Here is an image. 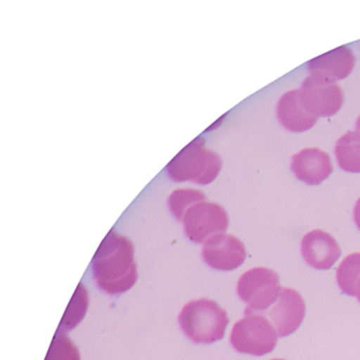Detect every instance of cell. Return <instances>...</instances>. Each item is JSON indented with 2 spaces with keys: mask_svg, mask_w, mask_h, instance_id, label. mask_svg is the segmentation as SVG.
<instances>
[{
  "mask_svg": "<svg viewBox=\"0 0 360 360\" xmlns=\"http://www.w3.org/2000/svg\"><path fill=\"white\" fill-rule=\"evenodd\" d=\"M92 271L104 292L117 295L129 290L138 280L132 242L111 229L92 259Z\"/></svg>",
  "mask_w": 360,
  "mask_h": 360,
  "instance_id": "obj_1",
  "label": "cell"
},
{
  "mask_svg": "<svg viewBox=\"0 0 360 360\" xmlns=\"http://www.w3.org/2000/svg\"><path fill=\"white\" fill-rule=\"evenodd\" d=\"M179 323L193 342L210 345L223 339L229 318L216 301L201 298L184 305L179 315Z\"/></svg>",
  "mask_w": 360,
  "mask_h": 360,
  "instance_id": "obj_2",
  "label": "cell"
},
{
  "mask_svg": "<svg viewBox=\"0 0 360 360\" xmlns=\"http://www.w3.org/2000/svg\"><path fill=\"white\" fill-rule=\"evenodd\" d=\"M222 159L218 153L206 148L204 140L197 138L180 151L167 165L170 178L176 182L206 185L218 176Z\"/></svg>",
  "mask_w": 360,
  "mask_h": 360,
  "instance_id": "obj_3",
  "label": "cell"
},
{
  "mask_svg": "<svg viewBox=\"0 0 360 360\" xmlns=\"http://www.w3.org/2000/svg\"><path fill=\"white\" fill-rule=\"evenodd\" d=\"M243 319L236 322L231 333V343L239 353L264 356L275 349L278 334L273 324L262 314L245 309Z\"/></svg>",
  "mask_w": 360,
  "mask_h": 360,
  "instance_id": "obj_4",
  "label": "cell"
},
{
  "mask_svg": "<svg viewBox=\"0 0 360 360\" xmlns=\"http://www.w3.org/2000/svg\"><path fill=\"white\" fill-rule=\"evenodd\" d=\"M280 278L273 269L255 267L239 278L238 296L248 304L246 309L264 311L279 298L281 294Z\"/></svg>",
  "mask_w": 360,
  "mask_h": 360,
  "instance_id": "obj_5",
  "label": "cell"
},
{
  "mask_svg": "<svg viewBox=\"0 0 360 360\" xmlns=\"http://www.w3.org/2000/svg\"><path fill=\"white\" fill-rule=\"evenodd\" d=\"M185 233L191 241L204 244L212 236L229 229L226 210L217 203L200 202L191 206L183 217Z\"/></svg>",
  "mask_w": 360,
  "mask_h": 360,
  "instance_id": "obj_6",
  "label": "cell"
},
{
  "mask_svg": "<svg viewBox=\"0 0 360 360\" xmlns=\"http://www.w3.org/2000/svg\"><path fill=\"white\" fill-rule=\"evenodd\" d=\"M300 98L309 113L315 117H333L342 107V90L337 84L326 83L307 77L302 83Z\"/></svg>",
  "mask_w": 360,
  "mask_h": 360,
  "instance_id": "obj_7",
  "label": "cell"
},
{
  "mask_svg": "<svg viewBox=\"0 0 360 360\" xmlns=\"http://www.w3.org/2000/svg\"><path fill=\"white\" fill-rule=\"evenodd\" d=\"M202 256L212 269L229 271L241 266L248 255L237 237L223 233L212 236L204 243Z\"/></svg>",
  "mask_w": 360,
  "mask_h": 360,
  "instance_id": "obj_8",
  "label": "cell"
},
{
  "mask_svg": "<svg viewBox=\"0 0 360 360\" xmlns=\"http://www.w3.org/2000/svg\"><path fill=\"white\" fill-rule=\"evenodd\" d=\"M305 302L297 290L284 288L275 305L267 311L278 337L290 336L296 332L305 317Z\"/></svg>",
  "mask_w": 360,
  "mask_h": 360,
  "instance_id": "obj_9",
  "label": "cell"
},
{
  "mask_svg": "<svg viewBox=\"0 0 360 360\" xmlns=\"http://www.w3.org/2000/svg\"><path fill=\"white\" fill-rule=\"evenodd\" d=\"M305 262L316 269H332L341 256V248L334 237L321 229L309 231L301 241Z\"/></svg>",
  "mask_w": 360,
  "mask_h": 360,
  "instance_id": "obj_10",
  "label": "cell"
},
{
  "mask_svg": "<svg viewBox=\"0 0 360 360\" xmlns=\"http://www.w3.org/2000/svg\"><path fill=\"white\" fill-rule=\"evenodd\" d=\"M354 65L355 58L353 52L342 46L314 58L307 67L313 79L326 83L336 84V82L349 77Z\"/></svg>",
  "mask_w": 360,
  "mask_h": 360,
  "instance_id": "obj_11",
  "label": "cell"
},
{
  "mask_svg": "<svg viewBox=\"0 0 360 360\" xmlns=\"http://www.w3.org/2000/svg\"><path fill=\"white\" fill-rule=\"evenodd\" d=\"M292 172L298 180L319 185L333 172L330 155L319 148H305L292 157Z\"/></svg>",
  "mask_w": 360,
  "mask_h": 360,
  "instance_id": "obj_12",
  "label": "cell"
},
{
  "mask_svg": "<svg viewBox=\"0 0 360 360\" xmlns=\"http://www.w3.org/2000/svg\"><path fill=\"white\" fill-rule=\"evenodd\" d=\"M280 123L292 132H304L311 129L318 117L305 108L300 98V90H292L281 96L277 105Z\"/></svg>",
  "mask_w": 360,
  "mask_h": 360,
  "instance_id": "obj_13",
  "label": "cell"
},
{
  "mask_svg": "<svg viewBox=\"0 0 360 360\" xmlns=\"http://www.w3.org/2000/svg\"><path fill=\"white\" fill-rule=\"evenodd\" d=\"M335 155L339 167L347 172H360V132L349 131L343 134L335 146Z\"/></svg>",
  "mask_w": 360,
  "mask_h": 360,
  "instance_id": "obj_14",
  "label": "cell"
},
{
  "mask_svg": "<svg viewBox=\"0 0 360 360\" xmlns=\"http://www.w3.org/2000/svg\"><path fill=\"white\" fill-rule=\"evenodd\" d=\"M88 307H89V295H88L87 288L81 282L67 307L58 328L64 330H73L85 317Z\"/></svg>",
  "mask_w": 360,
  "mask_h": 360,
  "instance_id": "obj_15",
  "label": "cell"
},
{
  "mask_svg": "<svg viewBox=\"0 0 360 360\" xmlns=\"http://www.w3.org/2000/svg\"><path fill=\"white\" fill-rule=\"evenodd\" d=\"M360 278V252L349 255L337 269L336 279L343 294L354 296V288Z\"/></svg>",
  "mask_w": 360,
  "mask_h": 360,
  "instance_id": "obj_16",
  "label": "cell"
},
{
  "mask_svg": "<svg viewBox=\"0 0 360 360\" xmlns=\"http://www.w3.org/2000/svg\"><path fill=\"white\" fill-rule=\"evenodd\" d=\"M45 360H81L79 349L64 330L58 328Z\"/></svg>",
  "mask_w": 360,
  "mask_h": 360,
  "instance_id": "obj_17",
  "label": "cell"
},
{
  "mask_svg": "<svg viewBox=\"0 0 360 360\" xmlns=\"http://www.w3.org/2000/svg\"><path fill=\"white\" fill-rule=\"evenodd\" d=\"M206 201L204 193L195 189H176L168 200L170 210L179 221L183 220L185 212L200 202Z\"/></svg>",
  "mask_w": 360,
  "mask_h": 360,
  "instance_id": "obj_18",
  "label": "cell"
},
{
  "mask_svg": "<svg viewBox=\"0 0 360 360\" xmlns=\"http://www.w3.org/2000/svg\"><path fill=\"white\" fill-rule=\"evenodd\" d=\"M354 220L360 231V198L356 202L355 207H354Z\"/></svg>",
  "mask_w": 360,
  "mask_h": 360,
  "instance_id": "obj_19",
  "label": "cell"
},
{
  "mask_svg": "<svg viewBox=\"0 0 360 360\" xmlns=\"http://www.w3.org/2000/svg\"><path fill=\"white\" fill-rule=\"evenodd\" d=\"M357 298V300L360 302V278L356 282L355 288H354V296Z\"/></svg>",
  "mask_w": 360,
  "mask_h": 360,
  "instance_id": "obj_20",
  "label": "cell"
},
{
  "mask_svg": "<svg viewBox=\"0 0 360 360\" xmlns=\"http://www.w3.org/2000/svg\"><path fill=\"white\" fill-rule=\"evenodd\" d=\"M356 131L360 132V115L358 117L357 121H356Z\"/></svg>",
  "mask_w": 360,
  "mask_h": 360,
  "instance_id": "obj_21",
  "label": "cell"
},
{
  "mask_svg": "<svg viewBox=\"0 0 360 360\" xmlns=\"http://www.w3.org/2000/svg\"><path fill=\"white\" fill-rule=\"evenodd\" d=\"M271 360H285V359H271Z\"/></svg>",
  "mask_w": 360,
  "mask_h": 360,
  "instance_id": "obj_22",
  "label": "cell"
}]
</instances>
